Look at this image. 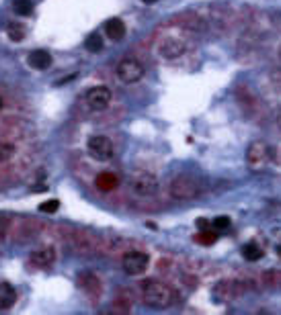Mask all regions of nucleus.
I'll return each instance as SVG.
<instances>
[{
	"mask_svg": "<svg viewBox=\"0 0 281 315\" xmlns=\"http://www.w3.org/2000/svg\"><path fill=\"white\" fill-rule=\"evenodd\" d=\"M187 50V43L183 39H177V37H166L160 45H158V54L166 60H177L185 54Z\"/></svg>",
	"mask_w": 281,
	"mask_h": 315,
	"instance_id": "nucleus-9",
	"label": "nucleus"
},
{
	"mask_svg": "<svg viewBox=\"0 0 281 315\" xmlns=\"http://www.w3.org/2000/svg\"><path fill=\"white\" fill-rule=\"evenodd\" d=\"M117 78L123 84H136L144 78V66L136 58H125L117 64Z\"/></svg>",
	"mask_w": 281,
	"mask_h": 315,
	"instance_id": "nucleus-4",
	"label": "nucleus"
},
{
	"mask_svg": "<svg viewBox=\"0 0 281 315\" xmlns=\"http://www.w3.org/2000/svg\"><path fill=\"white\" fill-rule=\"evenodd\" d=\"M150 264V258L144 252H127L121 260V268L127 276H140L146 272V268Z\"/></svg>",
	"mask_w": 281,
	"mask_h": 315,
	"instance_id": "nucleus-6",
	"label": "nucleus"
},
{
	"mask_svg": "<svg viewBox=\"0 0 281 315\" xmlns=\"http://www.w3.org/2000/svg\"><path fill=\"white\" fill-rule=\"evenodd\" d=\"M132 188L138 196H152L158 190V182H156V178L152 174L140 172L132 178Z\"/></svg>",
	"mask_w": 281,
	"mask_h": 315,
	"instance_id": "nucleus-7",
	"label": "nucleus"
},
{
	"mask_svg": "<svg viewBox=\"0 0 281 315\" xmlns=\"http://www.w3.org/2000/svg\"><path fill=\"white\" fill-rule=\"evenodd\" d=\"M0 108H3V98H0Z\"/></svg>",
	"mask_w": 281,
	"mask_h": 315,
	"instance_id": "nucleus-30",
	"label": "nucleus"
},
{
	"mask_svg": "<svg viewBox=\"0 0 281 315\" xmlns=\"http://www.w3.org/2000/svg\"><path fill=\"white\" fill-rule=\"evenodd\" d=\"M84 48H86V52H91V54H99V52H103V37L99 35V33H91V35H86V39H84Z\"/></svg>",
	"mask_w": 281,
	"mask_h": 315,
	"instance_id": "nucleus-17",
	"label": "nucleus"
},
{
	"mask_svg": "<svg viewBox=\"0 0 281 315\" xmlns=\"http://www.w3.org/2000/svg\"><path fill=\"white\" fill-rule=\"evenodd\" d=\"M95 184H97V188L103 190V192H111V190L117 188L119 178H117V174H113V172H101V174L95 178Z\"/></svg>",
	"mask_w": 281,
	"mask_h": 315,
	"instance_id": "nucleus-13",
	"label": "nucleus"
},
{
	"mask_svg": "<svg viewBox=\"0 0 281 315\" xmlns=\"http://www.w3.org/2000/svg\"><path fill=\"white\" fill-rule=\"evenodd\" d=\"M273 162H277V164L281 166V146H279V148L273 152Z\"/></svg>",
	"mask_w": 281,
	"mask_h": 315,
	"instance_id": "nucleus-26",
	"label": "nucleus"
},
{
	"mask_svg": "<svg viewBox=\"0 0 281 315\" xmlns=\"http://www.w3.org/2000/svg\"><path fill=\"white\" fill-rule=\"evenodd\" d=\"M7 33H9V39L15 41V43L25 39V27H21V25H9Z\"/></svg>",
	"mask_w": 281,
	"mask_h": 315,
	"instance_id": "nucleus-21",
	"label": "nucleus"
},
{
	"mask_svg": "<svg viewBox=\"0 0 281 315\" xmlns=\"http://www.w3.org/2000/svg\"><path fill=\"white\" fill-rule=\"evenodd\" d=\"M140 290H142V301L144 305L152 307V309H166L175 303L177 295L166 282L162 280H156V278H146L142 284H140Z\"/></svg>",
	"mask_w": 281,
	"mask_h": 315,
	"instance_id": "nucleus-1",
	"label": "nucleus"
},
{
	"mask_svg": "<svg viewBox=\"0 0 281 315\" xmlns=\"http://www.w3.org/2000/svg\"><path fill=\"white\" fill-rule=\"evenodd\" d=\"M277 254H279V256H281V248H277Z\"/></svg>",
	"mask_w": 281,
	"mask_h": 315,
	"instance_id": "nucleus-29",
	"label": "nucleus"
},
{
	"mask_svg": "<svg viewBox=\"0 0 281 315\" xmlns=\"http://www.w3.org/2000/svg\"><path fill=\"white\" fill-rule=\"evenodd\" d=\"M144 4H154V2H158V0H142Z\"/></svg>",
	"mask_w": 281,
	"mask_h": 315,
	"instance_id": "nucleus-28",
	"label": "nucleus"
},
{
	"mask_svg": "<svg viewBox=\"0 0 281 315\" xmlns=\"http://www.w3.org/2000/svg\"><path fill=\"white\" fill-rule=\"evenodd\" d=\"M230 223H232L230 217H224V215H222V217H215V219L211 221V228H213L215 232H226V230L230 228Z\"/></svg>",
	"mask_w": 281,
	"mask_h": 315,
	"instance_id": "nucleus-23",
	"label": "nucleus"
},
{
	"mask_svg": "<svg viewBox=\"0 0 281 315\" xmlns=\"http://www.w3.org/2000/svg\"><path fill=\"white\" fill-rule=\"evenodd\" d=\"M86 150H89V156L97 162H107L111 160L115 150H113V144L109 138H105V135H95V138L89 140L86 144Z\"/></svg>",
	"mask_w": 281,
	"mask_h": 315,
	"instance_id": "nucleus-5",
	"label": "nucleus"
},
{
	"mask_svg": "<svg viewBox=\"0 0 281 315\" xmlns=\"http://www.w3.org/2000/svg\"><path fill=\"white\" fill-rule=\"evenodd\" d=\"M13 146L9 144H0V162H9L11 160V156H13Z\"/></svg>",
	"mask_w": 281,
	"mask_h": 315,
	"instance_id": "nucleus-25",
	"label": "nucleus"
},
{
	"mask_svg": "<svg viewBox=\"0 0 281 315\" xmlns=\"http://www.w3.org/2000/svg\"><path fill=\"white\" fill-rule=\"evenodd\" d=\"M111 90L107 86H95L91 88L89 92H86V102H89V106L93 110H105L107 106H109L111 102Z\"/></svg>",
	"mask_w": 281,
	"mask_h": 315,
	"instance_id": "nucleus-8",
	"label": "nucleus"
},
{
	"mask_svg": "<svg viewBox=\"0 0 281 315\" xmlns=\"http://www.w3.org/2000/svg\"><path fill=\"white\" fill-rule=\"evenodd\" d=\"M31 262H33L37 268H50V266L56 262V252H54V248H46V250L33 252Z\"/></svg>",
	"mask_w": 281,
	"mask_h": 315,
	"instance_id": "nucleus-14",
	"label": "nucleus"
},
{
	"mask_svg": "<svg viewBox=\"0 0 281 315\" xmlns=\"http://www.w3.org/2000/svg\"><path fill=\"white\" fill-rule=\"evenodd\" d=\"M105 33H107V37H109L111 41H121L125 37V22L121 18H117V16L109 18L105 22Z\"/></svg>",
	"mask_w": 281,
	"mask_h": 315,
	"instance_id": "nucleus-12",
	"label": "nucleus"
},
{
	"mask_svg": "<svg viewBox=\"0 0 281 315\" xmlns=\"http://www.w3.org/2000/svg\"><path fill=\"white\" fill-rule=\"evenodd\" d=\"M17 301V292L9 282H0V311H9Z\"/></svg>",
	"mask_w": 281,
	"mask_h": 315,
	"instance_id": "nucleus-15",
	"label": "nucleus"
},
{
	"mask_svg": "<svg viewBox=\"0 0 281 315\" xmlns=\"http://www.w3.org/2000/svg\"><path fill=\"white\" fill-rule=\"evenodd\" d=\"M195 242L201 244V246H213L218 242V234L215 232H207V230H201L197 236H195Z\"/></svg>",
	"mask_w": 281,
	"mask_h": 315,
	"instance_id": "nucleus-19",
	"label": "nucleus"
},
{
	"mask_svg": "<svg viewBox=\"0 0 281 315\" xmlns=\"http://www.w3.org/2000/svg\"><path fill=\"white\" fill-rule=\"evenodd\" d=\"M121 297H123L121 292L115 297L113 309H115V313H129V311H132V301H129V299H121Z\"/></svg>",
	"mask_w": 281,
	"mask_h": 315,
	"instance_id": "nucleus-20",
	"label": "nucleus"
},
{
	"mask_svg": "<svg viewBox=\"0 0 281 315\" xmlns=\"http://www.w3.org/2000/svg\"><path fill=\"white\" fill-rule=\"evenodd\" d=\"M27 64H29V68H33V70L43 72V70H48V68L52 66V56L46 50H33L27 56Z\"/></svg>",
	"mask_w": 281,
	"mask_h": 315,
	"instance_id": "nucleus-11",
	"label": "nucleus"
},
{
	"mask_svg": "<svg viewBox=\"0 0 281 315\" xmlns=\"http://www.w3.org/2000/svg\"><path fill=\"white\" fill-rule=\"evenodd\" d=\"M273 160V150L265 142H252L246 150V166L250 172L267 170L269 162Z\"/></svg>",
	"mask_w": 281,
	"mask_h": 315,
	"instance_id": "nucleus-3",
	"label": "nucleus"
},
{
	"mask_svg": "<svg viewBox=\"0 0 281 315\" xmlns=\"http://www.w3.org/2000/svg\"><path fill=\"white\" fill-rule=\"evenodd\" d=\"M201 194V184L195 176L179 174L170 180V196L177 200H191Z\"/></svg>",
	"mask_w": 281,
	"mask_h": 315,
	"instance_id": "nucleus-2",
	"label": "nucleus"
},
{
	"mask_svg": "<svg viewBox=\"0 0 281 315\" xmlns=\"http://www.w3.org/2000/svg\"><path fill=\"white\" fill-rule=\"evenodd\" d=\"M279 60H281V48H279Z\"/></svg>",
	"mask_w": 281,
	"mask_h": 315,
	"instance_id": "nucleus-31",
	"label": "nucleus"
},
{
	"mask_svg": "<svg viewBox=\"0 0 281 315\" xmlns=\"http://www.w3.org/2000/svg\"><path fill=\"white\" fill-rule=\"evenodd\" d=\"M76 282L89 297H99L101 295V282L93 272H80Z\"/></svg>",
	"mask_w": 281,
	"mask_h": 315,
	"instance_id": "nucleus-10",
	"label": "nucleus"
},
{
	"mask_svg": "<svg viewBox=\"0 0 281 315\" xmlns=\"http://www.w3.org/2000/svg\"><path fill=\"white\" fill-rule=\"evenodd\" d=\"M277 127H279V129H281V110H279V112H277Z\"/></svg>",
	"mask_w": 281,
	"mask_h": 315,
	"instance_id": "nucleus-27",
	"label": "nucleus"
},
{
	"mask_svg": "<svg viewBox=\"0 0 281 315\" xmlns=\"http://www.w3.org/2000/svg\"><path fill=\"white\" fill-rule=\"evenodd\" d=\"M242 256H244V260H248V262H258V260L263 258V250L258 248V244L248 242V244L242 246Z\"/></svg>",
	"mask_w": 281,
	"mask_h": 315,
	"instance_id": "nucleus-16",
	"label": "nucleus"
},
{
	"mask_svg": "<svg viewBox=\"0 0 281 315\" xmlns=\"http://www.w3.org/2000/svg\"><path fill=\"white\" fill-rule=\"evenodd\" d=\"M11 230V217L5 215V213H0V240H3Z\"/></svg>",
	"mask_w": 281,
	"mask_h": 315,
	"instance_id": "nucleus-24",
	"label": "nucleus"
},
{
	"mask_svg": "<svg viewBox=\"0 0 281 315\" xmlns=\"http://www.w3.org/2000/svg\"><path fill=\"white\" fill-rule=\"evenodd\" d=\"M58 209H60V200L58 198H50V200H46V202H41V205H39V211L41 213H48V215L56 213Z\"/></svg>",
	"mask_w": 281,
	"mask_h": 315,
	"instance_id": "nucleus-22",
	"label": "nucleus"
},
{
	"mask_svg": "<svg viewBox=\"0 0 281 315\" xmlns=\"http://www.w3.org/2000/svg\"><path fill=\"white\" fill-rule=\"evenodd\" d=\"M13 10L19 16H29L33 14V4L31 0H13Z\"/></svg>",
	"mask_w": 281,
	"mask_h": 315,
	"instance_id": "nucleus-18",
	"label": "nucleus"
}]
</instances>
